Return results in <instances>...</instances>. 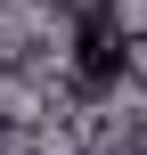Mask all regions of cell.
Masks as SVG:
<instances>
[{
  "label": "cell",
  "mask_w": 147,
  "mask_h": 155,
  "mask_svg": "<svg viewBox=\"0 0 147 155\" xmlns=\"http://www.w3.org/2000/svg\"><path fill=\"white\" fill-rule=\"evenodd\" d=\"M123 74V41L115 33H82V82H115Z\"/></svg>",
  "instance_id": "1"
}]
</instances>
